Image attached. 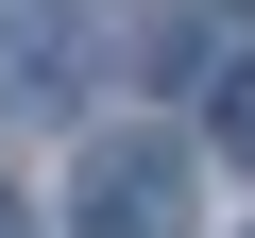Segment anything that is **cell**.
<instances>
[{
  "label": "cell",
  "mask_w": 255,
  "mask_h": 238,
  "mask_svg": "<svg viewBox=\"0 0 255 238\" xmlns=\"http://www.w3.org/2000/svg\"><path fill=\"white\" fill-rule=\"evenodd\" d=\"M68 221H85V238H204V170H187V136H85Z\"/></svg>",
  "instance_id": "6da1fadb"
},
{
  "label": "cell",
  "mask_w": 255,
  "mask_h": 238,
  "mask_svg": "<svg viewBox=\"0 0 255 238\" xmlns=\"http://www.w3.org/2000/svg\"><path fill=\"white\" fill-rule=\"evenodd\" d=\"M85 85V17L68 0H0V102H68Z\"/></svg>",
  "instance_id": "7a4b0ae2"
},
{
  "label": "cell",
  "mask_w": 255,
  "mask_h": 238,
  "mask_svg": "<svg viewBox=\"0 0 255 238\" xmlns=\"http://www.w3.org/2000/svg\"><path fill=\"white\" fill-rule=\"evenodd\" d=\"M204 136H221V153H238V170H255V51H238V68H221V85H204Z\"/></svg>",
  "instance_id": "3957f363"
},
{
  "label": "cell",
  "mask_w": 255,
  "mask_h": 238,
  "mask_svg": "<svg viewBox=\"0 0 255 238\" xmlns=\"http://www.w3.org/2000/svg\"><path fill=\"white\" fill-rule=\"evenodd\" d=\"M0 238H17V204H0Z\"/></svg>",
  "instance_id": "277c9868"
}]
</instances>
